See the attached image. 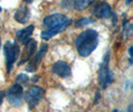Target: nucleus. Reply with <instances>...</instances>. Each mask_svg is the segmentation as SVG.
Listing matches in <instances>:
<instances>
[{
  "label": "nucleus",
  "instance_id": "15",
  "mask_svg": "<svg viewBox=\"0 0 133 112\" xmlns=\"http://www.w3.org/2000/svg\"><path fill=\"white\" fill-rule=\"evenodd\" d=\"M93 19H91L89 17H81L80 19H78L75 22L74 26L76 27V28H82V27L86 26V25L90 24V23H93Z\"/></svg>",
  "mask_w": 133,
  "mask_h": 112
},
{
  "label": "nucleus",
  "instance_id": "10",
  "mask_svg": "<svg viewBox=\"0 0 133 112\" xmlns=\"http://www.w3.org/2000/svg\"><path fill=\"white\" fill-rule=\"evenodd\" d=\"M36 48H37V42L34 39L29 40L25 44L24 50L21 54V57H20V60L17 65H22L23 63H25L31 59V57L33 56L35 51H36Z\"/></svg>",
  "mask_w": 133,
  "mask_h": 112
},
{
  "label": "nucleus",
  "instance_id": "2",
  "mask_svg": "<svg viewBox=\"0 0 133 112\" xmlns=\"http://www.w3.org/2000/svg\"><path fill=\"white\" fill-rule=\"evenodd\" d=\"M109 59H110V54L107 52L104 55V58L102 63L100 64L99 72H98V83L102 89H106L114 81V76L112 71L109 68Z\"/></svg>",
  "mask_w": 133,
  "mask_h": 112
},
{
  "label": "nucleus",
  "instance_id": "20",
  "mask_svg": "<svg viewBox=\"0 0 133 112\" xmlns=\"http://www.w3.org/2000/svg\"><path fill=\"white\" fill-rule=\"evenodd\" d=\"M128 112H132L131 111V105L129 106V108H128Z\"/></svg>",
  "mask_w": 133,
  "mask_h": 112
},
{
  "label": "nucleus",
  "instance_id": "14",
  "mask_svg": "<svg viewBox=\"0 0 133 112\" xmlns=\"http://www.w3.org/2000/svg\"><path fill=\"white\" fill-rule=\"evenodd\" d=\"M92 4H93L92 0H78V1H73L72 6L75 10L82 11V10H85L86 8H88Z\"/></svg>",
  "mask_w": 133,
  "mask_h": 112
},
{
  "label": "nucleus",
  "instance_id": "19",
  "mask_svg": "<svg viewBox=\"0 0 133 112\" xmlns=\"http://www.w3.org/2000/svg\"><path fill=\"white\" fill-rule=\"evenodd\" d=\"M111 112H120V111L118 110V109H113V110H112Z\"/></svg>",
  "mask_w": 133,
  "mask_h": 112
},
{
  "label": "nucleus",
  "instance_id": "21",
  "mask_svg": "<svg viewBox=\"0 0 133 112\" xmlns=\"http://www.w3.org/2000/svg\"><path fill=\"white\" fill-rule=\"evenodd\" d=\"M0 46H1V37H0Z\"/></svg>",
  "mask_w": 133,
  "mask_h": 112
},
{
  "label": "nucleus",
  "instance_id": "9",
  "mask_svg": "<svg viewBox=\"0 0 133 112\" xmlns=\"http://www.w3.org/2000/svg\"><path fill=\"white\" fill-rule=\"evenodd\" d=\"M51 71L55 75L59 76L61 78H66V77H69L71 75V67L67 62L60 60V61L55 62L52 65Z\"/></svg>",
  "mask_w": 133,
  "mask_h": 112
},
{
  "label": "nucleus",
  "instance_id": "1",
  "mask_svg": "<svg viewBox=\"0 0 133 112\" xmlns=\"http://www.w3.org/2000/svg\"><path fill=\"white\" fill-rule=\"evenodd\" d=\"M98 32L93 29H87L80 33L75 39V46L80 56L87 57L93 52L98 45Z\"/></svg>",
  "mask_w": 133,
  "mask_h": 112
},
{
  "label": "nucleus",
  "instance_id": "18",
  "mask_svg": "<svg viewBox=\"0 0 133 112\" xmlns=\"http://www.w3.org/2000/svg\"><path fill=\"white\" fill-rule=\"evenodd\" d=\"M99 98H100V93H99V91H97L96 92V96H95V103H97L98 102V100H99Z\"/></svg>",
  "mask_w": 133,
  "mask_h": 112
},
{
  "label": "nucleus",
  "instance_id": "8",
  "mask_svg": "<svg viewBox=\"0 0 133 112\" xmlns=\"http://www.w3.org/2000/svg\"><path fill=\"white\" fill-rule=\"evenodd\" d=\"M91 14L97 18L107 19L111 16V6L107 2H98L92 7Z\"/></svg>",
  "mask_w": 133,
  "mask_h": 112
},
{
  "label": "nucleus",
  "instance_id": "4",
  "mask_svg": "<svg viewBox=\"0 0 133 112\" xmlns=\"http://www.w3.org/2000/svg\"><path fill=\"white\" fill-rule=\"evenodd\" d=\"M44 94H45V90L42 87L37 85L30 87L24 95V98L28 104V108L33 109L34 107H36L38 105V103L41 101V99L43 98Z\"/></svg>",
  "mask_w": 133,
  "mask_h": 112
},
{
  "label": "nucleus",
  "instance_id": "16",
  "mask_svg": "<svg viewBox=\"0 0 133 112\" xmlns=\"http://www.w3.org/2000/svg\"><path fill=\"white\" fill-rule=\"evenodd\" d=\"M16 82L15 83H17V84H20V85H26L27 83L29 82V77H28V75L26 74H24V73H20L19 75L16 77V80H15Z\"/></svg>",
  "mask_w": 133,
  "mask_h": 112
},
{
  "label": "nucleus",
  "instance_id": "17",
  "mask_svg": "<svg viewBox=\"0 0 133 112\" xmlns=\"http://www.w3.org/2000/svg\"><path fill=\"white\" fill-rule=\"evenodd\" d=\"M4 97H5V92L4 91H0V105L2 104Z\"/></svg>",
  "mask_w": 133,
  "mask_h": 112
},
{
  "label": "nucleus",
  "instance_id": "7",
  "mask_svg": "<svg viewBox=\"0 0 133 112\" xmlns=\"http://www.w3.org/2000/svg\"><path fill=\"white\" fill-rule=\"evenodd\" d=\"M47 49H48V44H47V43H43V44L40 46V49L38 50V52L36 53L34 56H32L31 59L28 61L27 66H26V71L33 73L38 69L41 61L43 60L44 56L46 55Z\"/></svg>",
  "mask_w": 133,
  "mask_h": 112
},
{
  "label": "nucleus",
  "instance_id": "6",
  "mask_svg": "<svg viewBox=\"0 0 133 112\" xmlns=\"http://www.w3.org/2000/svg\"><path fill=\"white\" fill-rule=\"evenodd\" d=\"M72 21L71 19H69L67 16L63 15V14L60 13H54L51 15H48L46 16L43 21H42V24L43 26L48 29H51L54 27L60 26V25H63V24H66L68 22Z\"/></svg>",
  "mask_w": 133,
  "mask_h": 112
},
{
  "label": "nucleus",
  "instance_id": "3",
  "mask_svg": "<svg viewBox=\"0 0 133 112\" xmlns=\"http://www.w3.org/2000/svg\"><path fill=\"white\" fill-rule=\"evenodd\" d=\"M3 51H4L5 59H6L7 72L10 73L14 63L16 62L17 58L19 57L20 47L16 42H12V41L8 40L5 42V44L3 46Z\"/></svg>",
  "mask_w": 133,
  "mask_h": 112
},
{
  "label": "nucleus",
  "instance_id": "22",
  "mask_svg": "<svg viewBox=\"0 0 133 112\" xmlns=\"http://www.w3.org/2000/svg\"><path fill=\"white\" fill-rule=\"evenodd\" d=\"M1 10H2V9H1V7H0V12H1Z\"/></svg>",
  "mask_w": 133,
  "mask_h": 112
},
{
  "label": "nucleus",
  "instance_id": "11",
  "mask_svg": "<svg viewBox=\"0 0 133 112\" xmlns=\"http://www.w3.org/2000/svg\"><path fill=\"white\" fill-rule=\"evenodd\" d=\"M34 31V26L33 25H28L27 27L18 30L16 33V38L19 41L20 44L25 45L27 42L30 40V37L32 35V33Z\"/></svg>",
  "mask_w": 133,
  "mask_h": 112
},
{
  "label": "nucleus",
  "instance_id": "13",
  "mask_svg": "<svg viewBox=\"0 0 133 112\" xmlns=\"http://www.w3.org/2000/svg\"><path fill=\"white\" fill-rule=\"evenodd\" d=\"M71 22H72V21L68 22L66 24H63V25H60V26L54 27V28H51V29H48V30L43 31V32L41 33V38L44 40H48V39H50V38H52L53 36L57 35L58 33L62 32L63 30H65L67 27L71 24Z\"/></svg>",
  "mask_w": 133,
  "mask_h": 112
},
{
  "label": "nucleus",
  "instance_id": "12",
  "mask_svg": "<svg viewBox=\"0 0 133 112\" xmlns=\"http://www.w3.org/2000/svg\"><path fill=\"white\" fill-rule=\"evenodd\" d=\"M30 18V10L26 5L20 6L14 14V19L21 24H25Z\"/></svg>",
  "mask_w": 133,
  "mask_h": 112
},
{
  "label": "nucleus",
  "instance_id": "5",
  "mask_svg": "<svg viewBox=\"0 0 133 112\" xmlns=\"http://www.w3.org/2000/svg\"><path fill=\"white\" fill-rule=\"evenodd\" d=\"M5 97L7 101L14 106H19L23 100V88L20 84L14 83L9 87V89L5 93Z\"/></svg>",
  "mask_w": 133,
  "mask_h": 112
}]
</instances>
